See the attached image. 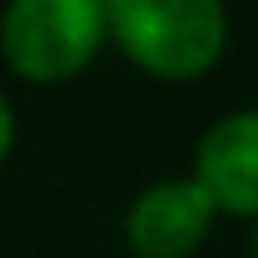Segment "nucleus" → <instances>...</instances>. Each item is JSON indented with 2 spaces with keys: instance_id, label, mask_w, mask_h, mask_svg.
<instances>
[{
  "instance_id": "7ed1b4c3",
  "label": "nucleus",
  "mask_w": 258,
  "mask_h": 258,
  "mask_svg": "<svg viewBox=\"0 0 258 258\" xmlns=\"http://www.w3.org/2000/svg\"><path fill=\"white\" fill-rule=\"evenodd\" d=\"M213 222L218 209L195 177H163L132 200L122 240L132 258H195L213 236Z\"/></svg>"
},
{
  "instance_id": "423d86ee",
  "label": "nucleus",
  "mask_w": 258,
  "mask_h": 258,
  "mask_svg": "<svg viewBox=\"0 0 258 258\" xmlns=\"http://www.w3.org/2000/svg\"><path fill=\"white\" fill-rule=\"evenodd\" d=\"M249 254L258 258V227H254V240H249Z\"/></svg>"
},
{
  "instance_id": "39448f33",
  "label": "nucleus",
  "mask_w": 258,
  "mask_h": 258,
  "mask_svg": "<svg viewBox=\"0 0 258 258\" xmlns=\"http://www.w3.org/2000/svg\"><path fill=\"white\" fill-rule=\"evenodd\" d=\"M14 132H18V122H14V109H9V100L0 95V163H5V154L14 150Z\"/></svg>"
},
{
  "instance_id": "20e7f679",
  "label": "nucleus",
  "mask_w": 258,
  "mask_h": 258,
  "mask_svg": "<svg viewBox=\"0 0 258 258\" xmlns=\"http://www.w3.org/2000/svg\"><path fill=\"white\" fill-rule=\"evenodd\" d=\"M190 177L218 213L258 222V104L222 113L195 145Z\"/></svg>"
},
{
  "instance_id": "f257e3e1",
  "label": "nucleus",
  "mask_w": 258,
  "mask_h": 258,
  "mask_svg": "<svg viewBox=\"0 0 258 258\" xmlns=\"http://www.w3.org/2000/svg\"><path fill=\"white\" fill-rule=\"evenodd\" d=\"M109 41L154 82H200L218 68L231 36L222 0H104Z\"/></svg>"
},
{
  "instance_id": "f03ea898",
  "label": "nucleus",
  "mask_w": 258,
  "mask_h": 258,
  "mask_svg": "<svg viewBox=\"0 0 258 258\" xmlns=\"http://www.w3.org/2000/svg\"><path fill=\"white\" fill-rule=\"evenodd\" d=\"M109 41L104 0H9L0 14V54L32 86L82 77Z\"/></svg>"
}]
</instances>
